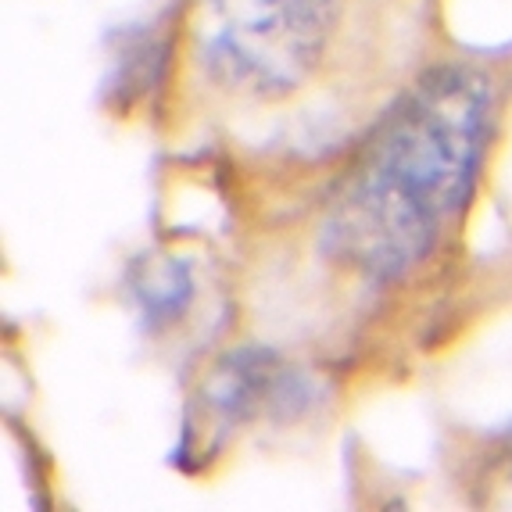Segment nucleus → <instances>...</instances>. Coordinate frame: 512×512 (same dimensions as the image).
I'll use <instances>...</instances> for the list:
<instances>
[{
	"mask_svg": "<svg viewBox=\"0 0 512 512\" xmlns=\"http://www.w3.org/2000/svg\"><path fill=\"white\" fill-rule=\"evenodd\" d=\"M491 86L477 69H430L398 97L333 187L323 248L366 280H402L434 251L441 226L473 190Z\"/></svg>",
	"mask_w": 512,
	"mask_h": 512,
	"instance_id": "obj_1",
	"label": "nucleus"
},
{
	"mask_svg": "<svg viewBox=\"0 0 512 512\" xmlns=\"http://www.w3.org/2000/svg\"><path fill=\"white\" fill-rule=\"evenodd\" d=\"M337 0H201L197 61L222 94L280 101L323 65Z\"/></svg>",
	"mask_w": 512,
	"mask_h": 512,
	"instance_id": "obj_2",
	"label": "nucleus"
},
{
	"mask_svg": "<svg viewBox=\"0 0 512 512\" xmlns=\"http://www.w3.org/2000/svg\"><path fill=\"white\" fill-rule=\"evenodd\" d=\"M305 402V384L269 351H237L212 373L205 405L219 423L251 419L262 409H294Z\"/></svg>",
	"mask_w": 512,
	"mask_h": 512,
	"instance_id": "obj_3",
	"label": "nucleus"
},
{
	"mask_svg": "<svg viewBox=\"0 0 512 512\" xmlns=\"http://www.w3.org/2000/svg\"><path fill=\"white\" fill-rule=\"evenodd\" d=\"M187 294H190V280L183 273V265H162V269L147 273V280H140V298H144V305L151 308L154 316L180 312Z\"/></svg>",
	"mask_w": 512,
	"mask_h": 512,
	"instance_id": "obj_4",
	"label": "nucleus"
}]
</instances>
